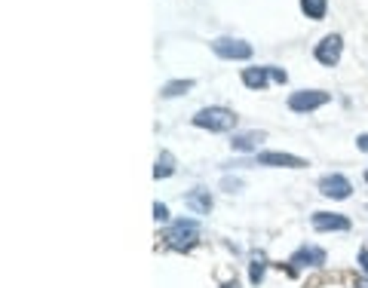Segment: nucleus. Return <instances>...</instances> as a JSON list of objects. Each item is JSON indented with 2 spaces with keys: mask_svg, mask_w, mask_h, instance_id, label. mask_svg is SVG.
I'll list each match as a JSON object with an SVG mask.
<instances>
[{
  "mask_svg": "<svg viewBox=\"0 0 368 288\" xmlns=\"http://www.w3.org/2000/svg\"><path fill=\"white\" fill-rule=\"evenodd\" d=\"M163 239H166V245L175 248V252H187V248H194L196 242H200V224H196L194 218H181L163 233Z\"/></svg>",
  "mask_w": 368,
  "mask_h": 288,
  "instance_id": "obj_1",
  "label": "nucleus"
},
{
  "mask_svg": "<svg viewBox=\"0 0 368 288\" xmlns=\"http://www.w3.org/2000/svg\"><path fill=\"white\" fill-rule=\"evenodd\" d=\"M194 126L209 129V132H227L236 126V114L227 108H203L194 114Z\"/></svg>",
  "mask_w": 368,
  "mask_h": 288,
  "instance_id": "obj_2",
  "label": "nucleus"
},
{
  "mask_svg": "<svg viewBox=\"0 0 368 288\" xmlns=\"http://www.w3.org/2000/svg\"><path fill=\"white\" fill-rule=\"evenodd\" d=\"M328 101V93L322 89H301V93H292L288 95V108L298 110V114H307V110H317Z\"/></svg>",
  "mask_w": 368,
  "mask_h": 288,
  "instance_id": "obj_3",
  "label": "nucleus"
},
{
  "mask_svg": "<svg viewBox=\"0 0 368 288\" xmlns=\"http://www.w3.org/2000/svg\"><path fill=\"white\" fill-rule=\"evenodd\" d=\"M212 52L221 58H236V62H242V58L252 56V43L233 40V37H218V40L212 43Z\"/></svg>",
  "mask_w": 368,
  "mask_h": 288,
  "instance_id": "obj_4",
  "label": "nucleus"
},
{
  "mask_svg": "<svg viewBox=\"0 0 368 288\" xmlns=\"http://www.w3.org/2000/svg\"><path fill=\"white\" fill-rule=\"evenodd\" d=\"M288 264H292V273L304 270V267H322L325 264V252L317 248V245H301L298 252L288 258Z\"/></svg>",
  "mask_w": 368,
  "mask_h": 288,
  "instance_id": "obj_5",
  "label": "nucleus"
},
{
  "mask_svg": "<svg viewBox=\"0 0 368 288\" xmlns=\"http://www.w3.org/2000/svg\"><path fill=\"white\" fill-rule=\"evenodd\" d=\"M319 191L322 196H332V200H347V196L353 193V184L344 178V175H322L319 178Z\"/></svg>",
  "mask_w": 368,
  "mask_h": 288,
  "instance_id": "obj_6",
  "label": "nucleus"
},
{
  "mask_svg": "<svg viewBox=\"0 0 368 288\" xmlns=\"http://www.w3.org/2000/svg\"><path fill=\"white\" fill-rule=\"evenodd\" d=\"M341 49H344V43H341L338 34L322 37V40L317 43V62L319 64H328V68H334V64L341 62Z\"/></svg>",
  "mask_w": 368,
  "mask_h": 288,
  "instance_id": "obj_7",
  "label": "nucleus"
},
{
  "mask_svg": "<svg viewBox=\"0 0 368 288\" xmlns=\"http://www.w3.org/2000/svg\"><path fill=\"white\" fill-rule=\"evenodd\" d=\"M258 166H282V169H304L307 160L301 156H292V154H258Z\"/></svg>",
  "mask_w": 368,
  "mask_h": 288,
  "instance_id": "obj_8",
  "label": "nucleus"
},
{
  "mask_svg": "<svg viewBox=\"0 0 368 288\" xmlns=\"http://www.w3.org/2000/svg\"><path fill=\"white\" fill-rule=\"evenodd\" d=\"M313 227L317 230H350V221L334 212H317L313 215Z\"/></svg>",
  "mask_w": 368,
  "mask_h": 288,
  "instance_id": "obj_9",
  "label": "nucleus"
},
{
  "mask_svg": "<svg viewBox=\"0 0 368 288\" xmlns=\"http://www.w3.org/2000/svg\"><path fill=\"white\" fill-rule=\"evenodd\" d=\"M184 206L194 208L196 215H209L212 212V196H209V191H190L184 196Z\"/></svg>",
  "mask_w": 368,
  "mask_h": 288,
  "instance_id": "obj_10",
  "label": "nucleus"
},
{
  "mask_svg": "<svg viewBox=\"0 0 368 288\" xmlns=\"http://www.w3.org/2000/svg\"><path fill=\"white\" fill-rule=\"evenodd\" d=\"M267 80H273L271 68H246L242 71V83H246L249 89H264Z\"/></svg>",
  "mask_w": 368,
  "mask_h": 288,
  "instance_id": "obj_11",
  "label": "nucleus"
},
{
  "mask_svg": "<svg viewBox=\"0 0 368 288\" xmlns=\"http://www.w3.org/2000/svg\"><path fill=\"white\" fill-rule=\"evenodd\" d=\"M261 141H264V132H236L233 139H230L233 150H255Z\"/></svg>",
  "mask_w": 368,
  "mask_h": 288,
  "instance_id": "obj_12",
  "label": "nucleus"
},
{
  "mask_svg": "<svg viewBox=\"0 0 368 288\" xmlns=\"http://www.w3.org/2000/svg\"><path fill=\"white\" fill-rule=\"evenodd\" d=\"M175 172V156L169 154V150H163L160 156H157V166H154V178H169V175Z\"/></svg>",
  "mask_w": 368,
  "mask_h": 288,
  "instance_id": "obj_13",
  "label": "nucleus"
},
{
  "mask_svg": "<svg viewBox=\"0 0 368 288\" xmlns=\"http://www.w3.org/2000/svg\"><path fill=\"white\" fill-rule=\"evenodd\" d=\"M301 10L307 12V19H325V10H328V0H301Z\"/></svg>",
  "mask_w": 368,
  "mask_h": 288,
  "instance_id": "obj_14",
  "label": "nucleus"
},
{
  "mask_svg": "<svg viewBox=\"0 0 368 288\" xmlns=\"http://www.w3.org/2000/svg\"><path fill=\"white\" fill-rule=\"evenodd\" d=\"M264 270H267L264 254H255V258H252V267H249V279H252V285H261V283H264Z\"/></svg>",
  "mask_w": 368,
  "mask_h": 288,
  "instance_id": "obj_15",
  "label": "nucleus"
},
{
  "mask_svg": "<svg viewBox=\"0 0 368 288\" xmlns=\"http://www.w3.org/2000/svg\"><path fill=\"white\" fill-rule=\"evenodd\" d=\"M187 89H194V80H172V83H166L163 86V98H175V95H184Z\"/></svg>",
  "mask_w": 368,
  "mask_h": 288,
  "instance_id": "obj_16",
  "label": "nucleus"
},
{
  "mask_svg": "<svg viewBox=\"0 0 368 288\" xmlns=\"http://www.w3.org/2000/svg\"><path fill=\"white\" fill-rule=\"evenodd\" d=\"M221 187H225L227 193H233V191H240V187H242V181L240 178H225V181H221Z\"/></svg>",
  "mask_w": 368,
  "mask_h": 288,
  "instance_id": "obj_17",
  "label": "nucleus"
},
{
  "mask_svg": "<svg viewBox=\"0 0 368 288\" xmlns=\"http://www.w3.org/2000/svg\"><path fill=\"white\" fill-rule=\"evenodd\" d=\"M154 218L157 221H169V208L163 206V202H157V206H154Z\"/></svg>",
  "mask_w": 368,
  "mask_h": 288,
  "instance_id": "obj_18",
  "label": "nucleus"
},
{
  "mask_svg": "<svg viewBox=\"0 0 368 288\" xmlns=\"http://www.w3.org/2000/svg\"><path fill=\"white\" fill-rule=\"evenodd\" d=\"M271 77H273L276 83H286V80H288V74H286L282 68H271Z\"/></svg>",
  "mask_w": 368,
  "mask_h": 288,
  "instance_id": "obj_19",
  "label": "nucleus"
},
{
  "mask_svg": "<svg viewBox=\"0 0 368 288\" xmlns=\"http://www.w3.org/2000/svg\"><path fill=\"white\" fill-rule=\"evenodd\" d=\"M356 144H359V150H368V135H359Z\"/></svg>",
  "mask_w": 368,
  "mask_h": 288,
  "instance_id": "obj_20",
  "label": "nucleus"
},
{
  "mask_svg": "<svg viewBox=\"0 0 368 288\" xmlns=\"http://www.w3.org/2000/svg\"><path fill=\"white\" fill-rule=\"evenodd\" d=\"M359 261H363V267H365V273H368V252H365V248L359 252Z\"/></svg>",
  "mask_w": 368,
  "mask_h": 288,
  "instance_id": "obj_21",
  "label": "nucleus"
},
{
  "mask_svg": "<svg viewBox=\"0 0 368 288\" xmlns=\"http://www.w3.org/2000/svg\"><path fill=\"white\" fill-rule=\"evenodd\" d=\"M356 288H368V279H365V276H359V279H356Z\"/></svg>",
  "mask_w": 368,
  "mask_h": 288,
  "instance_id": "obj_22",
  "label": "nucleus"
},
{
  "mask_svg": "<svg viewBox=\"0 0 368 288\" xmlns=\"http://www.w3.org/2000/svg\"><path fill=\"white\" fill-rule=\"evenodd\" d=\"M221 288H240V283H236V279H233V283H225Z\"/></svg>",
  "mask_w": 368,
  "mask_h": 288,
  "instance_id": "obj_23",
  "label": "nucleus"
},
{
  "mask_svg": "<svg viewBox=\"0 0 368 288\" xmlns=\"http://www.w3.org/2000/svg\"><path fill=\"white\" fill-rule=\"evenodd\" d=\"M365 181H368V169H365Z\"/></svg>",
  "mask_w": 368,
  "mask_h": 288,
  "instance_id": "obj_24",
  "label": "nucleus"
}]
</instances>
